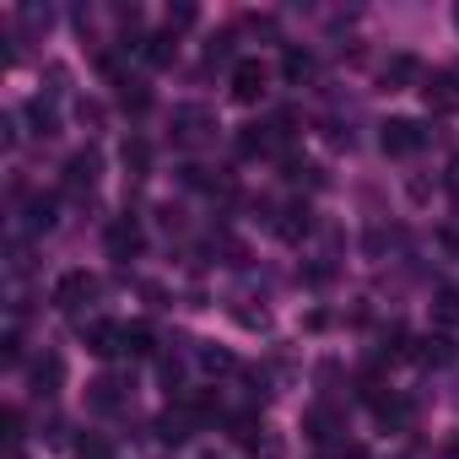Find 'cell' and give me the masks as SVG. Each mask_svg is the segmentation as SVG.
Masks as SVG:
<instances>
[{"label": "cell", "instance_id": "ba28073f", "mask_svg": "<svg viewBox=\"0 0 459 459\" xmlns=\"http://www.w3.org/2000/svg\"><path fill=\"white\" fill-rule=\"evenodd\" d=\"M416 76H421V60H416V55H394L378 82H384V92H400V87H411Z\"/></svg>", "mask_w": 459, "mask_h": 459}, {"label": "cell", "instance_id": "9c48e42d", "mask_svg": "<svg viewBox=\"0 0 459 459\" xmlns=\"http://www.w3.org/2000/svg\"><path fill=\"white\" fill-rule=\"evenodd\" d=\"M98 173H103L98 152H76V157L65 162V184H71V189H92V184H98Z\"/></svg>", "mask_w": 459, "mask_h": 459}, {"label": "cell", "instance_id": "ffe728a7", "mask_svg": "<svg viewBox=\"0 0 459 459\" xmlns=\"http://www.w3.org/2000/svg\"><path fill=\"white\" fill-rule=\"evenodd\" d=\"M28 227H33V233H49V227H55V195H39L28 205Z\"/></svg>", "mask_w": 459, "mask_h": 459}, {"label": "cell", "instance_id": "8992f818", "mask_svg": "<svg viewBox=\"0 0 459 459\" xmlns=\"http://www.w3.org/2000/svg\"><path fill=\"white\" fill-rule=\"evenodd\" d=\"M265 82H271V71L260 60H233V98L238 103H260L265 98Z\"/></svg>", "mask_w": 459, "mask_h": 459}, {"label": "cell", "instance_id": "603a6c76", "mask_svg": "<svg viewBox=\"0 0 459 459\" xmlns=\"http://www.w3.org/2000/svg\"><path fill=\"white\" fill-rule=\"evenodd\" d=\"M303 427H308V437H314V443H330V437H335V416H330L325 405H319V411H308V421H303Z\"/></svg>", "mask_w": 459, "mask_h": 459}, {"label": "cell", "instance_id": "30bf717a", "mask_svg": "<svg viewBox=\"0 0 459 459\" xmlns=\"http://www.w3.org/2000/svg\"><path fill=\"white\" fill-rule=\"evenodd\" d=\"M60 384H65V362H60L55 351H44V357L33 362V389H39V394H55Z\"/></svg>", "mask_w": 459, "mask_h": 459}, {"label": "cell", "instance_id": "4dcf8cb0", "mask_svg": "<svg viewBox=\"0 0 459 459\" xmlns=\"http://www.w3.org/2000/svg\"><path fill=\"white\" fill-rule=\"evenodd\" d=\"M448 189H454V195H459V157H454V162H448Z\"/></svg>", "mask_w": 459, "mask_h": 459}, {"label": "cell", "instance_id": "3957f363", "mask_svg": "<svg viewBox=\"0 0 459 459\" xmlns=\"http://www.w3.org/2000/svg\"><path fill=\"white\" fill-rule=\"evenodd\" d=\"M421 103H427L432 114H459V76H454V71H432V76L421 82Z\"/></svg>", "mask_w": 459, "mask_h": 459}, {"label": "cell", "instance_id": "484cf974", "mask_svg": "<svg viewBox=\"0 0 459 459\" xmlns=\"http://www.w3.org/2000/svg\"><path fill=\"white\" fill-rule=\"evenodd\" d=\"M28 119L39 125V135H55V108H49L44 98H33V103H28Z\"/></svg>", "mask_w": 459, "mask_h": 459}, {"label": "cell", "instance_id": "8fae6325", "mask_svg": "<svg viewBox=\"0 0 459 459\" xmlns=\"http://www.w3.org/2000/svg\"><path fill=\"white\" fill-rule=\"evenodd\" d=\"M276 141V125H244L238 130V157H265Z\"/></svg>", "mask_w": 459, "mask_h": 459}, {"label": "cell", "instance_id": "52a82bcc", "mask_svg": "<svg viewBox=\"0 0 459 459\" xmlns=\"http://www.w3.org/2000/svg\"><path fill=\"white\" fill-rule=\"evenodd\" d=\"M378 141H384L389 157H411V152L427 141V130H421L416 119H384V135H378Z\"/></svg>", "mask_w": 459, "mask_h": 459}, {"label": "cell", "instance_id": "d6986e66", "mask_svg": "<svg viewBox=\"0 0 459 459\" xmlns=\"http://www.w3.org/2000/svg\"><path fill=\"white\" fill-rule=\"evenodd\" d=\"M373 411H378V421H384V427H411V405H405V400H394V394H384Z\"/></svg>", "mask_w": 459, "mask_h": 459}, {"label": "cell", "instance_id": "277c9868", "mask_svg": "<svg viewBox=\"0 0 459 459\" xmlns=\"http://www.w3.org/2000/svg\"><path fill=\"white\" fill-rule=\"evenodd\" d=\"M82 346L92 351V357H119L125 351V325H114V319H92L87 330H82Z\"/></svg>", "mask_w": 459, "mask_h": 459}, {"label": "cell", "instance_id": "2e32d148", "mask_svg": "<svg viewBox=\"0 0 459 459\" xmlns=\"http://www.w3.org/2000/svg\"><path fill=\"white\" fill-rule=\"evenodd\" d=\"M119 108H125V114H146V108H152L146 82H130V76H125V82H119Z\"/></svg>", "mask_w": 459, "mask_h": 459}, {"label": "cell", "instance_id": "7c38bea8", "mask_svg": "<svg viewBox=\"0 0 459 459\" xmlns=\"http://www.w3.org/2000/svg\"><path fill=\"white\" fill-rule=\"evenodd\" d=\"M87 405H92V411H119V405H125V384H119V378L87 384Z\"/></svg>", "mask_w": 459, "mask_h": 459}, {"label": "cell", "instance_id": "4316f807", "mask_svg": "<svg viewBox=\"0 0 459 459\" xmlns=\"http://www.w3.org/2000/svg\"><path fill=\"white\" fill-rule=\"evenodd\" d=\"M76 459H114V448H108V437H82Z\"/></svg>", "mask_w": 459, "mask_h": 459}, {"label": "cell", "instance_id": "7a4b0ae2", "mask_svg": "<svg viewBox=\"0 0 459 459\" xmlns=\"http://www.w3.org/2000/svg\"><path fill=\"white\" fill-rule=\"evenodd\" d=\"M211 130H216V114L211 108H200V103L173 108V146H200Z\"/></svg>", "mask_w": 459, "mask_h": 459}, {"label": "cell", "instance_id": "83f0119b", "mask_svg": "<svg viewBox=\"0 0 459 459\" xmlns=\"http://www.w3.org/2000/svg\"><path fill=\"white\" fill-rule=\"evenodd\" d=\"M233 319H238L244 330H271V314H265V308H233Z\"/></svg>", "mask_w": 459, "mask_h": 459}, {"label": "cell", "instance_id": "9a60e30c", "mask_svg": "<svg viewBox=\"0 0 459 459\" xmlns=\"http://www.w3.org/2000/svg\"><path fill=\"white\" fill-rule=\"evenodd\" d=\"M189 427H195V416L178 405V411H168V416L157 421V437H162V443H184V437H189Z\"/></svg>", "mask_w": 459, "mask_h": 459}, {"label": "cell", "instance_id": "f1b7e54d", "mask_svg": "<svg viewBox=\"0 0 459 459\" xmlns=\"http://www.w3.org/2000/svg\"><path fill=\"white\" fill-rule=\"evenodd\" d=\"M195 17H200V12H195V6H173V12H168V28H173V33H178V28H189V22H195Z\"/></svg>", "mask_w": 459, "mask_h": 459}, {"label": "cell", "instance_id": "5bb4252c", "mask_svg": "<svg viewBox=\"0 0 459 459\" xmlns=\"http://www.w3.org/2000/svg\"><path fill=\"white\" fill-rule=\"evenodd\" d=\"M146 60H152V65H173V60H178V33H173V28H168V33H152V39H146Z\"/></svg>", "mask_w": 459, "mask_h": 459}, {"label": "cell", "instance_id": "44dd1931", "mask_svg": "<svg viewBox=\"0 0 459 459\" xmlns=\"http://www.w3.org/2000/svg\"><path fill=\"white\" fill-rule=\"evenodd\" d=\"M432 319H437V325H459V287H443V292H437Z\"/></svg>", "mask_w": 459, "mask_h": 459}, {"label": "cell", "instance_id": "f546056e", "mask_svg": "<svg viewBox=\"0 0 459 459\" xmlns=\"http://www.w3.org/2000/svg\"><path fill=\"white\" fill-rule=\"evenodd\" d=\"M335 459H368V448H357V443H351V448H341Z\"/></svg>", "mask_w": 459, "mask_h": 459}, {"label": "cell", "instance_id": "6da1fadb", "mask_svg": "<svg viewBox=\"0 0 459 459\" xmlns=\"http://www.w3.org/2000/svg\"><path fill=\"white\" fill-rule=\"evenodd\" d=\"M92 298H98V276H87V271H65V276L55 281V292H49V303H55L60 314H82Z\"/></svg>", "mask_w": 459, "mask_h": 459}, {"label": "cell", "instance_id": "cb8c5ba5", "mask_svg": "<svg viewBox=\"0 0 459 459\" xmlns=\"http://www.w3.org/2000/svg\"><path fill=\"white\" fill-rule=\"evenodd\" d=\"M200 368L205 373H233L238 362H233V351H221V346H200Z\"/></svg>", "mask_w": 459, "mask_h": 459}, {"label": "cell", "instance_id": "7402d4cb", "mask_svg": "<svg viewBox=\"0 0 459 459\" xmlns=\"http://www.w3.org/2000/svg\"><path fill=\"white\" fill-rule=\"evenodd\" d=\"M119 157H125V168H135V173H146V168H152V146H146V141H141V135H130V141H125V152H119Z\"/></svg>", "mask_w": 459, "mask_h": 459}, {"label": "cell", "instance_id": "e0dca14e", "mask_svg": "<svg viewBox=\"0 0 459 459\" xmlns=\"http://www.w3.org/2000/svg\"><path fill=\"white\" fill-rule=\"evenodd\" d=\"M227 437H233L238 448H255V437H260V416H233V421H227Z\"/></svg>", "mask_w": 459, "mask_h": 459}, {"label": "cell", "instance_id": "5b68a950", "mask_svg": "<svg viewBox=\"0 0 459 459\" xmlns=\"http://www.w3.org/2000/svg\"><path fill=\"white\" fill-rule=\"evenodd\" d=\"M108 255L114 260H135L141 255V244H146V233H141V221L135 216H119V221H108Z\"/></svg>", "mask_w": 459, "mask_h": 459}, {"label": "cell", "instance_id": "4fadbf2b", "mask_svg": "<svg viewBox=\"0 0 459 459\" xmlns=\"http://www.w3.org/2000/svg\"><path fill=\"white\" fill-rule=\"evenodd\" d=\"M281 216H287V221H276V233H281L287 244H298V238H308V227H314V211H308V205H287Z\"/></svg>", "mask_w": 459, "mask_h": 459}, {"label": "cell", "instance_id": "ac0fdd59", "mask_svg": "<svg viewBox=\"0 0 459 459\" xmlns=\"http://www.w3.org/2000/svg\"><path fill=\"white\" fill-rule=\"evenodd\" d=\"M281 76H287V82H308V76H314V55H308V49H287Z\"/></svg>", "mask_w": 459, "mask_h": 459}, {"label": "cell", "instance_id": "d4e9b609", "mask_svg": "<svg viewBox=\"0 0 459 459\" xmlns=\"http://www.w3.org/2000/svg\"><path fill=\"white\" fill-rule=\"evenodd\" d=\"M125 351L152 357V330H146V325H125Z\"/></svg>", "mask_w": 459, "mask_h": 459}]
</instances>
